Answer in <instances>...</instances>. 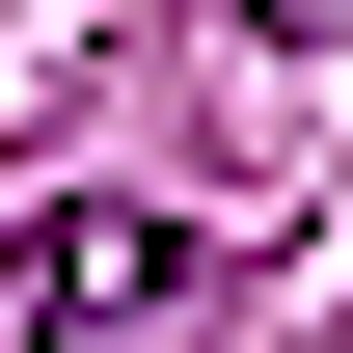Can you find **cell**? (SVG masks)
I'll list each match as a JSON object with an SVG mask.
<instances>
[{
    "mask_svg": "<svg viewBox=\"0 0 353 353\" xmlns=\"http://www.w3.org/2000/svg\"><path fill=\"white\" fill-rule=\"evenodd\" d=\"M272 28H326V0H272Z\"/></svg>",
    "mask_w": 353,
    "mask_h": 353,
    "instance_id": "7a4b0ae2",
    "label": "cell"
},
{
    "mask_svg": "<svg viewBox=\"0 0 353 353\" xmlns=\"http://www.w3.org/2000/svg\"><path fill=\"white\" fill-rule=\"evenodd\" d=\"M190 326V218L163 190H54L28 218V353H163Z\"/></svg>",
    "mask_w": 353,
    "mask_h": 353,
    "instance_id": "6da1fadb",
    "label": "cell"
}]
</instances>
